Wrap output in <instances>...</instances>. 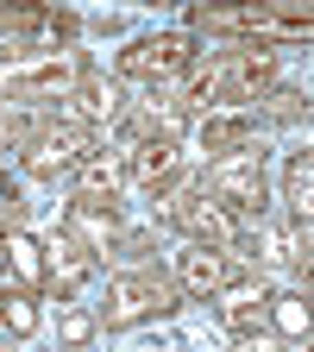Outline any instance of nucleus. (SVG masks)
<instances>
[{
    "label": "nucleus",
    "instance_id": "18",
    "mask_svg": "<svg viewBox=\"0 0 314 352\" xmlns=\"http://www.w3.org/2000/svg\"><path fill=\"white\" fill-rule=\"evenodd\" d=\"M7 252H13V264H19L25 277H44V245H38V239L13 233V239H7Z\"/></svg>",
    "mask_w": 314,
    "mask_h": 352
},
{
    "label": "nucleus",
    "instance_id": "6",
    "mask_svg": "<svg viewBox=\"0 0 314 352\" xmlns=\"http://www.w3.org/2000/svg\"><path fill=\"white\" fill-rule=\"evenodd\" d=\"M189 63H195V38L189 32H157V38H139V44L120 51V69L126 76H151V82L189 69Z\"/></svg>",
    "mask_w": 314,
    "mask_h": 352
},
{
    "label": "nucleus",
    "instance_id": "8",
    "mask_svg": "<svg viewBox=\"0 0 314 352\" xmlns=\"http://www.w3.org/2000/svg\"><path fill=\"white\" fill-rule=\"evenodd\" d=\"M170 220H176V227H183L195 245H227L233 239V227H227V214H220V201H208V195H176L170 201Z\"/></svg>",
    "mask_w": 314,
    "mask_h": 352
},
{
    "label": "nucleus",
    "instance_id": "15",
    "mask_svg": "<svg viewBox=\"0 0 314 352\" xmlns=\"http://www.w3.org/2000/svg\"><path fill=\"white\" fill-rule=\"evenodd\" d=\"M69 101H76V120H120V107H126L113 82H82Z\"/></svg>",
    "mask_w": 314,
    "mask_h": 352
},
{
    "label": "nucleus",
    "instance_id": "4",
    "mask_svg": "<svg viewBox=\"0 0 314 352\" xmlns=\"http://www.w3.org/2000/svg\"><path fill=\"white\" fill-rule=\"evenodd\" d=\"M88 157H95V132L88 126H38V132H25V170L32 176L82 170Z\"/></svg>",
    "mask_w": 314,
    "mask_h": 352
},
{
    "label": "nucleus",
    "instance_id": "14",
    "mask_svg": "<svg viewBox=\"0 0 314 352\" xmlns=\"http://www.w3.org/2000/svg\"><path fill=\"white\" fill-rule=\"evenodd\" d=\"M126 176H132V170H126V151H120V157H88V164H82V195L113 201V189L126 183Z\"/></svg>",
    "mask_w": 314,
    "mask_h": 352
},
{
    "label": "nucleus",
    "instance_id": "11",
    "mask_svg": "<svg viewBox=\"0 0 314 352\" xmlns=\"http://www.w3.org/2000/svg\"><path fill=\"white\" fill-rule=\"evenodd\" d=\"M126 170H132V183H139V189H157L164 176L176 170V145L170 139H139V145L126 151Z\"/></svg>",
    "mask_w": 314,
    "mask_h": 352
},
{
    "label": "nucleus",
    "instance_id": "10",
    "mask_svg": "<svg viewBox=\"0 0 314 352\" xmlns=\"http://www.w3.org/2000/svg\"><path fill=\"white\" fill-rule=\"evenodd\" d=\"M227 283H233L227 252H214V245H189V252H183V289H189V296H220Z\"/></svg>",
    "mask_w": 314,
    "mask_h": 352
},
{
    "label": "nucleus",
    "instance_id": "17",
    "mask_svg": "<svg viewBox=\"0 0 314 352\" xmlns=\"http://www.w3.org/2000/svg\"><path fill=\"white\" fill-rule=\"evenodd\" d=\"M0 327H13V333H32V327H38L25 289H0Z\"/></svg>",
    "mask_w": 314,
    "mask_h": 352
},
{
    "label": "nucleus",
    "instance_id": "23",
    "mask_svg": "<svg viewBox=\"0 0 314 352\" xmlns=\"http://www.w3.org/2000/svg\"><path fill=\"white\" fill-rule=\"evenodd\" d=\"M0 352H13V346H0Z\"/></svg>",
    "mask_w": 314,
    "mask_h": 352
},
{
    "label": "nucleus",
    "instance_id": "19",
    "mask_svg": "<svg viewBox=\"0 0 314 352\" xmlns=\"http://www.w3.org/2000/svg\"><path fill=\"white\" fill-rule=\"evenodd\" d=\"M289 195L308 208V195H314V157H295V164H289Z\"/></svg>",
    "mask_w": 314,
    "mask_h": 352
},
{
    "label": "nucleus",
    "instance_id": "16",
    "mask_svg": "<svg viewBox=\"0 0 314 352\" xmlns=\"http://www.w3.org/2000/svg\"><path fill=\"white\" fill-rule=\"evenodd\" d=\"M0 32H32V38H51V44H57V32H63V13H32V7H7V13H0Z\"/></svg>",
    "mask_w": 314,
    "mask_h": 352
},
{
    "label": "nucleus",
    "instance_id": "13",
    "mask_svg": "<svg viewBox=\"0 0 314 352\" xmlns=\"http://www.w3.org/2000/svg\"><path fill=\"white\" fill-rule=\"evenodd\" d=\"M251 132H258V120L251 113H214V120H201V151H239V145H251Z\"/></svg>",
    "mask_w": 314,
    "mask_h": 352
},
{
    "label": "nucleus",
    "instance_id": "2",
    "mask_svg": "<svg viewBox=\"0 0 314 352\" xmlns=\"http://www.w3.org/2000/svg\"><path fill=\"white\" fill-rule=\"evenodd\" d=\"M176 302V289H170V277H157V271H126V277H113L107 283V327H132V321H145V315H164V308Z\"/></svg>",
    "mask_w": 314,
    "mask_h": 352
},
{
    "label": "nucleus",
    "instance_id": "9",
    "mask_svg": "<svg viewBox=\"0 0 314 352\" xmlns=\"http://www.w3.org/2000/svg\"><path fill=\"white\" fill-rule=\"evenodd\" d=\"M51 258H44V283H51L57 296H76L88 283V271H95V252H88L76 233H57V245H44Z\"/></svg>",
    "mask_w": 314,
    "mask_h": 352
},
{
    "label": "nucleus",
    "instance_id": "12",
    "mask_svg": "<svg viewBox=\"0 0 314 352\" xmlns=\"http://www.w3.org/2000/svg\"><path fill=\"white\" fill-rule=\"evenodd\" d=\"M220 302H227V321L239 327V333H251V327H264V315H271V296H264V283H227L220 289Z\"/></svg>",
    "mask_w": 314,
    "mask_h": 352
},
{
    "label": "nucleus",
    "instance_id": "5",
    "mask_svg": "<svg viewBox=\"0 0 314 352\" xmlns=\"http://www.w3.org/2000/svg\"><path fill=\"white\" fill-rule=\"evenodd\" d=\"M214 32H251V38H314V7H245V13H201Z\"/></svg>",
    "mask_w": 314,
    "mask_h": 352
},
{
    "label": "nucleus",
    "instance_id": "22",
    "mask_svg": "<svg viewBox=\"0 0 314 352\" xmlns=\"http://www.w3.org/2000/svg\"><path fill=\"white\" fill-rule=\"evenodd\" d=\"M308 321H314V302H308Z\"/></svg>",
    "mask_w": 314,
    "mask_h": 352
},
{
    "label": "nucleus",
    "instance_id": "7",
    "mask_svg": "<svg viewBox=\"0 0 314 352\" xmlns=\"http://www.w3.org/2000/svg\"><path fill=\"white\" fill-rule=\"evenodd\" d=\"M271 82H277V57L271 51H227V57H214V88L233 95V101H251L258 88H271Z\"/></svg>",
    "mask_w": 314,
    "mask_h": 352
},
{
    "label": "nucleus",
    "instance_id": "1",
    "mask_svg": "<svg viewBox=\"0 0 314 352\" xmlns=\"http://www.w3.org/2000/svg\"><path fill=\"white\" fill-rule=\"evenodd\" d=\"M0 88L13 95H76L82 88V63L76 51H57V44H7L0 51Z\"/></svg>",
    "mask_w": 314,
    "mask_h": 352
},
{
    "label": "nucleus",
    "instance_id": "20",
    "mask_svg": "<svg viewBox=\"0 0 314 352\" xmlns=\"http://www.w3.org/2000/svg\"><path fill=\"white\" fill-rule=\"evenodd\" d=\"M88 333H95V321H88L82 308H69V315H63V346H82Z\"/></svg>",
    "mask_w": 314,
    "mask_h": 352
},
{
    "label": "nucleus",
    "instance_id": "3",
    "mask_svg": "<svg viewBox=\"0 0 314 352\" xmlns=\"http://www.w3.org/2000/svg\"><path fill=\"white\" fill-rule=\"evenodd\" d=\"M208 183H214V201H220V208L258 214V208H264V151H258V145L227 151V157L208 170Z\"/></svg>",
    "mask_w": 314,
    "mask_h": 352
},
{
    "label": "nucleus",
    "instance_id": "21",
    "mask_svg": "<svg viewBox=\"0 0 314 352\" xmlns=\"http://www.w3.org/2000/svg\"><path fill=\"white\" fill-rule=\"evenodd\" d=\"M233 352H283V346H277V340H239Z\"/></svg>",
    "mask_w": 314,
    "mask_h": 352
}]
</instances>
